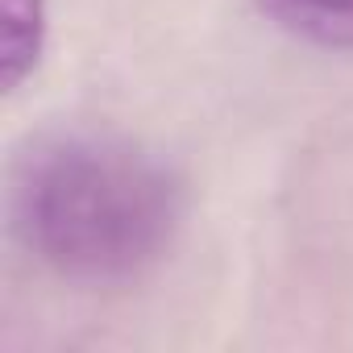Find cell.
<instances>
[{
	"mask_svg": "<svg viewBox=\"0 0 353 353\" xmlns=\"http://www.w3.org/2000/svg\"><path fill=\"white\" fill-rule=\"evenodd\" d=\"M183 221L174 170L104 129H50L9 166V225L59 279L117 287L162 262Z\"/></svg>",
	"mask_w": 353,
	"mask_h": 353,
	"instance_id": "obj_1",
	"label": "cell"
},
{
	"mask_svg": "<svg viewBox=\"0 0 353 353\" xmlns=\"http://www.w3.org/2000/svg\"><path fill=\"white\" fill-rule=\"evenodd\" d=\"M254 9L307 46L353 50V0H254Z\"/></svg>",
	"mask_w": 353,
	"mask_h": 353,
	"instance_id": "obj_2",
	"label": "cell"
},
{
	"mask_svg": "<svg viewBox=\"0 0 353 353\" xmlns=\"http://www.w3.org/2000/svg\"><path fill=\"white\" fill-rule=\"evenodd\" d=\"M46 42V5L42 0H0V83L17 92L34 75Z\"/></svg>",
	"mask_w": 353,
	"mask_h": 353,
	"instance_id": "obj_3",
	"label": "cell"
}]
</instances>
